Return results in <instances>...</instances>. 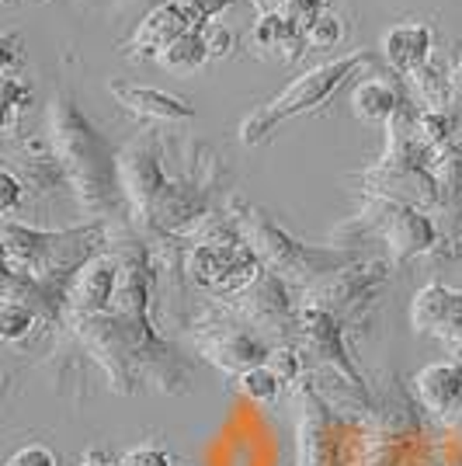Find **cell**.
<instances>
[{"mask_svg": "<svg viewBox=\"0 0 462 466\" xmlns=\"http://www.w3.org/2000/svg\"><path fill=\"white\" fill-rule=\"evenodd\" d=\"M108 91L116 95V101L126 112H133L139 118H150V122H192L195 118V108L185 97H174L167 91L146 87V84L116 80V84H108Z\"/></svg>", "mask_w": 462, "mask_h": 466, "instance_id": "5bb4252c", "label": "cell"}, {"mask_svg": "<svg viewBox=\"0 0 462 466\" xmlns=\"http://www.w3.org/2000/svg\"><path fill=\"white\" fill-rule=\"evenodd\" d=\"M286 286H289V282H282L278 275H271L268 268H265L247 289L230 296V310L236 313V317H244L247 324H254L261 334L292 330L296 320H299V313L292 307Z\"/></svg>", "mask_w": 462, "mask_h": 466, "instance_id": "9c48e42d", "label": "cell"}, {"mask_svg": "<svg viewBox=\"0 0 462 466\" xmlns=\"http://www.w3.org/2000/svg\"><path fill=\"white\" fill-rule=\"evenodd\" d=\"M368 63H372V53H347V56H337L330 63H320V66H309L306 74H299L282 95H275L268 105H261L257 112H251L240 122V143L261 147L282 122L316 112L347 77H355Z\"/></svg>", "mask_w": 462, "mask_h": 466, "instance_id": "277c9868", "label": "cell"}, {"mask_svg": "<svg viewBox=\"0 0 462 466\" xmlns=\"http://www.w3.org/2000/svg\"><path fill=\"white\" fill-rule=\"evenodd\" d=\"M105 233H108L105 223H87L74 230H35V227H18L15 219H7L4 223V265L7 272L32 279L53 299L56 296L66 299L74 275L95 254H101Z\"/></svg>", "mask_w": 462, "mask_h": 466, "instance_id": "7a4b0ae2", "label": "cell"}, {"mask_svg": "<svg viewBox=\"0 0 462 466\" xmlns=\"http://www.w3.org/2000/svg\"><path fill=\"white\" fill-rule=\"evenodd\" d=\"M181 7H185V15L192 18L195 28H206L216 15H223L226 7H233L236 0H177Z\"/></svg>", "mask_w": 462, "mask_h": 466, "instance_id": "4316f807", "label": "cell"}, {"mask_svg": "<svg viewBox=\"0 0 462 466\" xmlns=\"http://www.w3.org/2000/svg\"><path fill=\"white\" fill-rule=\"evenodd\" d=\"M28 105H32V91H28L15 74H7V77H4V133H7V137L15 133V126H18V118L28 112Z\"/></svg>", "mask_w": 462, "mask_h": 466, "instance_id": "cb8c5ba5", "label": "cell"}, {"mask_svg": "<svg viewBox=\"0 0 462 466\" xmlns=\"http://www.w3.org/2000/svg\"><path fill=\"white\" fill-rule=\"evenodd\" d=\"M49 147L63 167V181L74 188L80 209L105 223L122 206V181H118V150L97 133V126L80 112L70 95L49 97Z\"/></svg>", "mask_w": 462, "mask_h": 466, "instance_id": "6da1fadb", "label": "cell"}, {"mask_svg": "<svg viewBox=\"0 0 462 466\" xmlns=\"http://www.w3.org/2000/svg\"><path fill=\"white\" fill-rule=\"evenodd\" d=\"M198 349L219 370L236 372V376L244 370H254V366H265L271 355L265 334L254 324H247L244 317H236L233 310L209 313L198 324Z\"/></svg>", "mask_w": 462, "mask_h": 466, "instance_id": "5b68a950", "label": "cell"}, {"mask_svg": "<svg viewBox=\"0 0 462 466\" xmlns=\"http://www.w3.org/2000/svg\"><path fill=\"white\" fill-rule=\"evenodd\" d=\"M136 4H146V7L154 11V7H160V4H167V0H136Z\"/></svg>", "mask_w": 462, "mask_h": 466, "instance_id": "e575fe53", "label": "cell"}, {"mask_svg": "<svg viewBox=\"0 0 462 466\" xmlns=\"http://www.w3.org/2000/svg\"><path fill=\"white\" fill-rule=\"evenodd\" d=\"M77 466H118V463H112V460H108V456H101V452H87Z\"/></svg>", "mask_w": 462, "mask_h": 466, "instance_id": "d6a6232c", "label": "cell"}, {"mask_svg": "<svg viewBox=\"0 0 462 466\" xmlns=\"http://www.w3.org/2000/svg\"><path fill=\"white\" fill-rule=\"evenodd\" d=\"M233 219L240 227L244 244L257 254V261L268 268L271 275H278L289 286H313L324 275L341 272L347 265H355L351 251H334V248H306L299 240H292L289 233L282 230L265 209L247 206V202H233Z\"/></svg>", "mask_w": 462, "mask_h": 466, "instance_id": "3957f363", "label": "cell"}, {"mask_svg": "<svg viewBox=\"0 0 462 466\" xmlns=\"http://www.w3.org/2000/svg\"><path fill=\"white\" fill-rule=\"evenodd\" d=\"M209 49H206V42H202V32H185L181 39H174L156 63L164 66V70H171V74H195L198 66H206L209 63Z\"/></svg>", "mask_w": 462, "mask_h": 466, "instance_id": "ffe728a7", "label": "cell"}, {"mask_svg": "<svg viewBox=\"0 0 462 466\" xmlns=\"http://www.w3.org/2000/svg\"><path fill=\"white\" fill-rule=\"evenodd\" d=\"M185 272L195 286H202L206 292L230 299L236 292H244L257 275L265 272V265L257 261V254L236 240V244H212V248H195L185 258Z\"/></svg>", "mask_w": 462, "mask_h": 466, "instance_id": "8992f818", "label": "cell"}, {"mask_svg": "<svg viewBox=\"0 0 462 466\" xmlns=\"http://www.w3.org/2000/svg\"><path fill=\"white\" fill-rule=\"evenodd\" d=\"M118 279H122V258L108 251L95 254L74 275V282L66 289V299H63L66 313L70 317H101V313H108L112 299H116Z\"/></svg>", "mask_w": 462, "mask_h": 466, "instance_id": "30bf717a", "label": "cell"}, {"mask_svg": "<svg viewBox=\"0 0 462 466\" xmlns=\"http://www.w3.org/2000/svg\"><path fill=\"white\" fill-rule=\"evenodd\" d=\"M368 216H372V230L386 240L393 261L417 258L438 244V230H435L431 216H424L417 206H407L397 198H379Z\"/></svg>", "mask_w": 462, "mask_h": 466, "instance_id": "ba28073f", "label": "cell"}, {"mask_svg": "<svg viewBox=\"0 0 462 466\" xmlns=\"http://www.w3.org/2000/svg\"><path fill=\"white\" fill-rule=\"evenodd\" d=\"M25 185H21V177L11 171V167H4L0 171V213L11 216L15 209L21 206V198H25Z\"/></svg>", "mask_w": 462, "mask_h": 466, "instance_id": "f546056e", "label": "cell"}, {"mask_svg": "<svg viewBox=\"0 0 462 466\" xmlns=\"http://www.w3.org/2000/svg\"><path fill=\"white\" fill-rule=\"evenodd\" d=\"M39 328V310L25 307V303H4L0 307V338L18 345V341H28Z\"/></svg>", "mask_w": 462, "mask_h": 466, "instance_id": "603a6c76", "label": "cell"}, {"mask_svg": "<svg viewBox=\"0 0 462 466\" xmlns=\"http://www.w3.org/2000/svg\"><path fill=\"white\" fill-rule=\"evenodd\" d=\"M118 181H122V195L129 202V213L136 219H146L154 216V206L160 192L167 188V171L160 164V143L156 137L143 133L133 137L122 150H118Z\"/></svg>", "mask_w": 462, "mask_h": 466, "instance_id": "52a82bcc", "label": "cell"}, {"mask_svg": "<svg viewBox=\"0 0 462 466\" xmlns=\"http://www.w3.org/2000/svg\"><path fill=\"white\" fill-rule=\"evenodd\" d=\"M345 39V21L337 18L334 11H324L306 25V42L309 49H330Z\"/></svg>", "mask_w": 462, "mask_h": 466, "instance_id": "d4e9b609", "label": "cell"}, {"mask_svg": "<svg viewBox=\"0 0 462 466\" xmlns=\"http://www.w3.org/2000/svg\"><path fill=\"white\" fill-rule=\"evenodd\" d=\"M118 466H174V456L160 446H133L118 460Z\"/></svg>", "mask_w": 462, "mask_h": 466, "instance_id": "f1b7e54d", "label": "cell"}, {"mask_svg": "<svg viewBox=\"0 0 462 466\" xmlns=\"http://www.w3.org/2000/svg\"><path fill=\"white\" fill-rule=\"evenodd\" d=\"M296 334L303 341V349L309 355H316L324 366H334V372H341L347 383H358V372L351 366L345 351V338H341V317L320 307H303L299 320H296Z\"/></svg>", "mask_w": 462, "mask_h": 466, "instance_id": "7c38bea8", "label": "cell"}, {"mask_svg": "<svg viewBox=\"0 0 462 466\" xmlns=\"http://www.w3.org/2000/svg\"><path fill=\"white\" fill-rule=\"evenodd\" d=\"M410 87L427 112H452V77H445L438 66H421L410 74Z\"/></svg>", "mask_w": 462, "mask_h": 466, "instance_id": "44dd1931", "label": "cell"}, {"mask_svg": "<svg viewBox=\"0 0 462 466\" xmlns=\"http://www.w3.org/2000/svg\"><path fill=\"white\" fill-rule=\"evenodd\" d=\"M427 175L435 181V206L462 223V143H445L427 154Z\"/></svg>", "mask_w": 462, "mask_h": 466, "instance_id": "e0dca14e", "label": "cell"}, {"mask_svg": "<svg viewBox=\"0 0 462 466\" xmlns=\"http://www.w3.org/2000/svg\"><path fill=\"white\" fill-rule=\"evenodd\" d=\"M278 15H286V18L299 21V25L306 28V25L316 18V15H324V0H282Z\"/></svg>", "mask_w": 462, "mask_h": 466, "instance_id": "1f68e13d", "label": "cell"}, {"mask_svg": "<svg viewBox=\"0 0 462 466\" xmlns=\"http://www.w3.org/2000/svg\"><path fill=\"white\" fill-rule=\"evenodd\" d=\"M282 380L275 376L268 362L265 366H254V370H244L236 376V390L251 400V404H271V400H278V393H282Z\"/></svg>", "mask_w": 462, "mask_h": 466, "instance_id": "7402d4cb", "label": "cell"}, {"mask_svg": "<svg viewBox=\"0 0 462 466\" xmlns=\"http://www.w3.org/2000/svg\"><path fill=\"white\" fill-rule=\"evenodd\" d=\"M268 366L275 370V376H278L282 383H292V380H299V372H303V355L296 349H289V345H278V349H271Z\"/></svg>", "mask_w": 462, "mask_h": 466, "instance_id": "484cf974", "label": "cell"}, {"mask_svg": "<svg viewBox=\"0 0 462 466\" xmlns=\"http://www.w3.org/2000/svg\"><path fill=\"white\" fill-rule=\"evenodd\" d=\"M251 4L257 7V15H275L282 7V0H251Z\"/></svg>", "mask_w": 462, "mask_h": 466, "instance_id": "836d02e7", "label": "cell"}, {"mask_svg": "<svg viewBox=\"0 0 462 466\" xmlns=\"http://www.w3.org/2000/svg\"><path fill=\"white\" fill-rule=\"evenodd\" d=\"M431 49H435V35L427 25L407 21V25H393L383 35V56L397 74L410 77L414 70H421L431 63Z\"/></svg>", "mask_w": 462, "mask_h": 466, "instance_id": "2e32d148", "label": "cell"}, {"mask_svg": "<svg viewBox=\"0 0 462 466\" xmlns=\"http://www.w3.org/2000/svg\"><path fill=\"white\" fill-rule=\"evenodd\" d=\"M195 25L192 18L185 15V7L177 4V0H167V4H160L154 11H146L143 21L136 25L133 32V42L126 46L129 49V56H160L174 39H181L185 32H192Z\"/></svg>", "mask_w": 462, "mask_h": 466, "instance_id": "4fadbf2b", "label": "cell"}, {"mask_svg": "<svg viewBox=\"0 0 462 466\" xmlns=\"http://www.w3.org/2000/svg\"><path fill=\"white\" fill-rule=\"evenodd\" d=\"M414 393L431 414H448L462 404V362H427L414 376Z\"/></svg>", "mask_w": 462, "mask_h": 466, "instance_id": "9a60e30c", "label": "cell"}, {"mask_svg": "<svg viewBox=\"0 0 462 466\" xmlns=\"http://www.w3.org/2000/svg\"><path fill=\"white\" fill-rule=\"evenodd\" d=\"M7 466H59V460L49 446H42V442H28V446H21V449L11 452Z\"/></svg>", "mask_w": 462, "mask_h": 466, "instance_id": "83f0119b", "label": "cell"}, {"mask_svg": "<svg viewBox=\"0 0 462 466\" xmlns=\"http://www.w3.org/2000/svg\"><path fill=\"white\" fill-rule=\"evenodd\" d=\"M407 108L404 87L393 77H368L351 87V112L362 122H393Z\"/></svg>", "mask_w": 462, "mask_h": 466, "instance_id": "ac0fdd59", "label": "cell"}, {"mask_svg": "<svg viewBox=\"0 0 462 466\" xmlns=\"http://www.w3.org/2000/svg\"><path fill=\"white\" fill-rule=\"evenodd\" d=\"M202 32V42H206V49H209L212 59H223L233 53V32L226 28V25H216V21H209L206 28H198Z\"/></svg>", "mask_w": 462, "mask_h": 466, "instance_id": "4dcf8cb0", "label": "cell"}, {"mask_svg": "<svg viewBox=\"0 0 462 466\" xmlns=\"http://www.w3.org/2000/svg\"><path fill=\"white\" fill-rule=\"evenodd\" d=\"M410 328L445 345H462V292L448 286H424L410 299Z\"/></svg>", "mask_w": 462, "mask_h": 466, "instance_id": "8fae6325", "label": "cell"}, {"mask_svg": "<svg viewBox=\"0 0 462 466\" xmlns=\"http://www.w3.org/2000/svg\"><path fill=\"white\" fill-rule=\"evenodd\" d=\"M254 46L275 53L282 63H292V59L303 56V49H306L309 42H306V28L299 21H292L275 11V15H261L257 18V25H254Z\"/></svg>", "mask_w": 462, "mask_h": 466, "instance_id": "d6986e66", "label": "cell"}]
</instances>
